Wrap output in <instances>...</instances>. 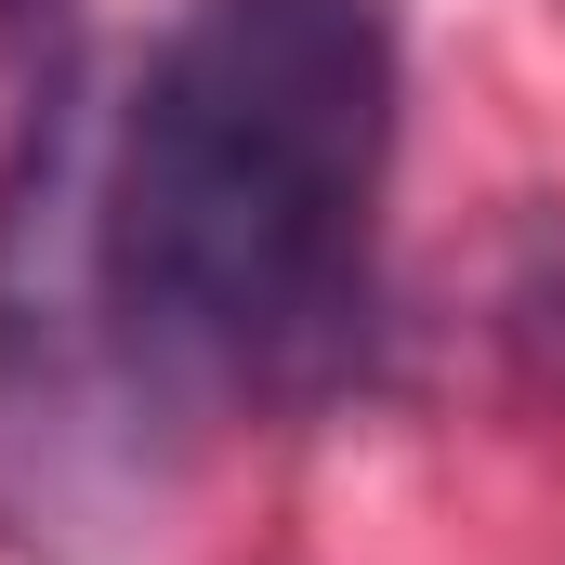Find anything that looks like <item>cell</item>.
<instances>
[{
    "mask_svg": "<svg viewBox=\"0 0 565 565\" xmlns=\"http://www.w3.org/2000/svg\"><path fill=\"white\" fill-rule=\"evenodd\" d=\"M408 40L395 0H184L106 158V302L211 395H316L369 342Z\"/></svg>",
    "mask_w": 565,
    "mask_h": 565,
    "instance_id": "obj_1",
    "label": "cell"
},
{
    "mask_svg": "<svg viewBox=\"0 0 565 565\" xmlns=\"http://www.w3.org/2000/svg\"><path fill=\"white\" fill-rule=\"evenodd\" d=\"M0 13H26V0H0Z\"/></svg>",
    "mask_w": 565,
    "mask_h": 565,
    "instance_id": "obj_2",
    "label": "cell"
}]
</instances>
